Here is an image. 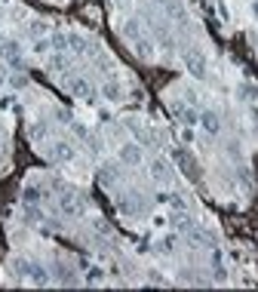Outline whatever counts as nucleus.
<instances>
[{"instance_id": "nucleus-1", "label": "nucleus", "mask_w": 258, "mask_h": 292, "mask_svg": "<svg viewBox=\"0 0 258 292\" xmlns=\"http://www.w3.org/2000/svg\"><path fill=\"white\" fill-rule=\"evenodd\" d=\"M184 65H187V71H191L194 77H206V71H209L203 53H187V55H184Z\"/></svg>"}, {"instance_id": "nucleus-2", "label": "nucleus", "mask_w": 258, "mask_h": 292, "mask_svg": "<svg viewBox=\"0 0 258 292\" xmlns=\"http://www.w3.org/2000/svg\"><path fill=\"white\" fill-rule=\"evenodd\" d=\"M200 126L209 133V135H218V130H221V120H218V114H212V111H203L200 114Z\"/></svg>"}, {"instance_id": "nucleus-3", "label": "nucleus", "mask_w": 258, "mask_h": 292, "mask_svg": "<svg viewBox=\"0 0 258 292\" xmlns=\"http://www.w3.org/2000/svg\"><path fill=\"white\" fill-rule=\"evenodd\" d=\"M68 89L74 92V96H83V99H92V86H89V80L86 77H74L71 83H68Z\"/></svg>"}, {"instance_id": "nucleus-4", "label": "nucleus", "mask_w": 258, "mask_h": 292, "mask_svg": "<svg viewBox=\"0 0 258 292\" xmlns=\"http://www.w3.org/2000/svg\"><path fill=\"white\" fill-rule=\"evenodd\" d=\"M120 160L129 163V166L142 163V151H138V145H126V148H120Z\"/></svg>"}, {"instance_id": "nucleus-5", "label": "nucleus", "mask_w": 258, "mask_h": 292, "mask_svg": "<svg viewBox=\"0 0 258 292\" xmlns=\"http://www.w3.org/2000/svg\"><path fill=\"white\" fill-rule=\"evenodd\" d=\"M0 50H3L9 65H19V43L16 40H0Z\"/></svg>"}, {"instance_id": "nucleus-6", "label": "nucleus", "mask_w": 258, "mask_h": 292, "mask_svg": "<svg viewBox=\"0 0 258 292\" xmlns=\"http://www.w3.org/2000/svg\"><path fill=\"white\" fill-rule=\"evenodd\" d=\"M123 34H126V40H142V25H138V22H126L123 25Z\"/></svg>"}, {"instance_id": "nucleus-7", "label": "nucleus", "mask_w": 258, "mask_h": 292, "mask_svg": "<svg viewBox=\"0 0 258 292\" xmlns=\"http://www.w3.org/2000/svg\"><path fill=\"white\" fill-rule=\"evenodd\" d=\"M31 283H37V286H46V283H50V274H46L43 267L31 265Z\"/></svg>"}, {"instance_id": "nucleus-8", "label": "nucleus", "mask_w": 258, "mask_h": 292, "mask_svg": "<svg viewBox=\"0 0 258 292\" xmlns=\"http://www.w3.org/2000/svg\"><path fill=\"white\" fill-rule=\"evenodd\" d=\"M52 157H55V160H71V157H74V151H71V145L58 142V145L52 148Z\"/></svg>"}, {"instance_id": "nucleus-9", "label": "nucleus", "mask_w": 258, "mask_h": 292, "mask_svg": "<svg viewBox=\"0 0 258 292\" xmlns=\"http://www.w3.org/2000/svg\"><path fill=\"white\" fill-rule=\"evenodd\" d=\"M68 50H77V53H86V40H83V37H77V34H74V37H68Z\"/></svg>"}, {"instance_id": "nucleus-10", "label": "nucleus", "mask_w": 258, "mask_h": 292, "mask_svg": "<svg viewBox=\"0 0 258 292\" xmlns=\"http://www.w3.org/2000/svg\"><path fill=\"white\" fill-rule=\"evenodd\" d=\"M135 50H138V55H145V58L154 55V46H151L148 40H135Z\"/></svg>"}, {"instance_id": "nucleus-11", "label": "nucleus", "mask_w": 258, "mask_h": 292, "mask_svg": "<svg viewBox=\"0 0 258 292\" xmlns=\"http://www.w3.org/2000/svg\"><path fill=\"white\" fill-rule=\"evenodd\" d=\"M50 65H52V68H55V71H62V68H65V65H68V55H65V53H55V55H52V58H50Z\"/></svg>"}, {"instance_id": "nucleus-12", "label": "nucleus", "mask_w": 258, "mask_h": 292, "mask_svg": "<svg viewBox=\"0 0 258 292\" xmlns=\"http://www.w3.org/2000/svg\"><path fill=\"white\" fill-rule=\"evenodd\" d=\"M179 114H181V120H184L187 126H194V123H200V114H194V111H187V108H181Z\"/></svg>"}, {"instance_id": "nucleus-13", "label": "nucleus", "mask_w": 258, "mask_h": 292, "mask_svg": "<svg viewBox=\"0 0 258 292\" xmlns=\"http://www.w3.org/2000/svg\"><path fill=\"white\" fill-rule=\"evenodd\" d=\"M104 96H108V99H120V86H117V83H104Z\"/></svg>"}, {"instance_id": "nucleus-14", "label": "nucleus", "mask_w": 258, "mask_h": 292, "mask_svg": "<svg viewBox=\"0 0 258 292\" xmlns=\"http://www.w3.org/2000/svg\"><path fill=\"white\" fill-rule=\"evenodd\" d=\"M50 43L55 46V50H68V37H65V34H55V37H52Z\"/></svg>"}, {"instance_id": "nucleus-15", "label": "nucleus", "mask_w": 258, "mask_h": 292, "mask_svg": "<svg viewBox=\"0 0 258 292\" xmlns=\"http://www.w3.org/2000/svg\"><path fill=\"white\" fill-rule=\"evenodd\" d=\"M50 40H37V43H34V53H37V55H46V53H50Z\"/></svg>"}, {"instance_id": "nucleus-16", "label": "nucleus", "mask_w": 258, "mask_h": 292, "mask_svg": "<svg viewBox=\"0 0 258 292\" xmlns=\"http://www.w3.org/2000/svg\"><path fill=\"white\" fill-rule=\"evenodd\" d=\"M151 169H154V175H157V179H166V163H163V160H157Z\"/></svg>"}, {"instance_id": "nucleus-17", "label": "nucleus", "mask_w": 258, "mask_h": 292, "mask_svg": "<svg viewBox=\"0 0 258 292\" xmlns=\"http://www.w3.org/2000/svg\"><path fill=\"white\" fill-rule=\"evenodd\" d=\"M37 197H40L37 188H25V203H37Z\"/></svg>"}, {"instance_id": "nucleus-18", "label": "nucleus", "mask_w": 258, "mask_h": 292, "mask_svg": "<svg viewBox=\"0 0 258 292\" xmlns=\"http://www.w3.org/2000/svg\"><path fill=\"white\" fill-rule=\"evenodd\" d=\"M62 212H77V203H71V197H65V200H62Z\"/></svg>"}, {"instance_id": "nucleus-19", "label": "nucleus", "mask_w": 258, "mask_h": 292, "mask_svg": "<svg viewBox=\"0 0 258 292\" xmlns=\"http://www.w3.org/2000/svg\"><path fill=\"white\" fill-rule=\"evenodd\" d=\"M240 96H246V99H255V96H258V89L246 83V86H240Z\"/></svg>"}, {"instance_id": "nucleus-20", "label": "nucleus", "mask_w": 258, "mask_h": 292, "mask_svg": "<svg viewBox=\"0 0 258 292\" xmlns=\"http://www.w3.org/2000/svg\"><path fill=\"white\" fill-rule=\"evenodd\" d=\"M46 28H50V25H46V22H34V25H31V34H34V37H37V34H43Z\"/></svg>"}, {"instance_id": "nucleus-21", "label": "nucleus", "mask_w": 258, "mask_h": 292, "mask_svg": "<svg viewBox=\"0 0 258 292\" xmlns=\"http://www.w3.org/2000/svg\"><path fill=\"white\" fill-rule=\"evenodd\" d=\"M86 280H89V283H102V271H99V267H92Z\"/></svg>"}, {"instance_id": "nucleus-22", "label": "nucleus", "mask_w": 258, "mask_h": 292, "mask_svg": "<svg viewBox=\"0 0 258 292\" xmlns=\"http://www.w3.org/2000/svg\"><path fill=\"white\" fill-rule=\"evenodd\" d=\"M74 133H77V135H80V138H89V133H86V130H83V126H80V123H77V126H74Z\"/></svg>"}, {"instance_id": "nucleus-23", "label": "nucleus", "mask_w": 258, "mask_h": 292, "mask_svg": "<svg viewBox=\"0 0 258 292\" xmlns=\"http://www.w3.org/2000/svg\"><path fill=\"white\" fill-rule=\"evenodd\" d=\"M252 16H255V19H258V3H252Z\"/></svg>"}, {"instance_id": "nucleus-24", "label": "nucleus", "mask_w": 258, "mask_h": 292, "mask_svg": "<svg viewBox=\"0 0 258 292\" xmlns=\"http://www.w3.org/2000/svg\"><path fill=\"white\" fill-rule=\"evenodd\" d=\"M166 3H169V0H166Z\"/></svg>"}]
</instances>
